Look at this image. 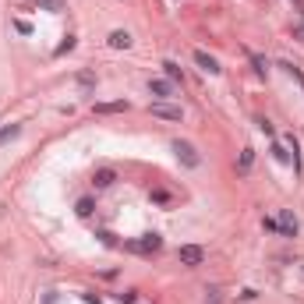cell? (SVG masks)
Listing matches in <instances>:
<instances>
[{"label":"cell","mask_w":304,"mask_h":304,"mask_svg":"<svg viewBox=\"0 0 304 304\" xmlns=\"http://www.w3.org/2000/svg\"><path fill=\"white\" fill-rule=\"evenodd\" d=\"M152 96H159V99H166V96H173V81H163V78H152L149 81Z\"/></svg>","instance_id":"obj_7"},{"label":"cell","mask_w":304,"mask_h":304,"mask_svg":"<svg viewBox=\"0 0 304 304\" xmlns=\"http://www.w3.org/2000/svg\"><path fill=\"white\" fill-rule=\"evenodd\" d=\"M110 46H113V50H128V46H131V36H128L124 28H117V32H110Z\"/></svg>","instance_id":"obj_9"},{"label":"cell","mask_w":304,"mask_h":304,"mask_svg":"<svg viewBox=\"0 0 304 304\" xmlns=\"http://www.w3.org/2000/svg\"><path fill=\"white\" fill-rule=\"evenodd\" d=\"M78 216H92V198H81L78 202Z\"/></svg>","instance_id":"obj_14"},{"label":"cell","mask_w":304,"mask_h":304,"mask_svg":"<svg viewBox=\"0 0 304 304\" xmlns=\"http://www.w3.org/2000/svg\"><path fill=\"white\" fill-rule=\"evenodd\" d=\"M209 297H205V304H223V297H220V290H205Z\"/></svg>","instance_id":"obj_18"},{"label":"cell","mask_w":304,"mask_h":304,"mask_svg":"<svg viewBox=\"0 0 304 304\" xmlns=\"http://www.w3.org/2000/svg\"><path fill=\"white\" fill-rule=\"evenodd\" d=\"M117 297H120L124 304H135V297H138V294H135V290H128V294H117Z\"/></svg>","instance_id":"obj_23"},{"label":"cell","mask_w":304,"mask_h":304,"mask_svg":"<svg viewBox=\"0 0 304 304\" xmlns=\"http://www.w3.org/2000/svg\"><path fill=\"white\" fill-rule=\"evenodd\" d=\"M124 110H128L124 99H117V103H96V113H124Z\"/></svg>","instance_id":"obj_10"},{"label":"cell","mask_w":304,"mask_h":304,"mask_svg":"<svg viewBox=\"0 0 304 304\" xmlns=\"http://www.w3.org/2000/svg\"><path fill=\"white\" fill-rule=\"evenodd\" d=\"M152 117H159V120H180L184 113H180V106H173V103H152Z\"/></svg>","instance_id":"obj_4"},{"label":"cell","mask_w":304,"mask_h":304,"mask_svg":"<svg viewBox=\"0 0 304 304\" xmlns=\"http://www.w3.org/2000/svg\"><path fill=\"white\" fill-rule=\"evenodd\" d=\"M195 64H198L202 71H209V75H220V71H223V68H220V60H216V57H209L205 50H195Z\"/></svg>","instance_id":"obj_6"},{"label":"cell","mask_w":304,"mask_h":304,"mask_svg":"<svg viewBox=\"0 0 304 304\" xmlns=\"http://www.w3.org/2000/svg\"><path fill=\"white\" fill-rule=\"evenodd\" d=\"M78 85H81V88H92V85H96V78L88 75V71H81V75H78Z\"/></svg>","instance_id":"obj_15"},{"label":"cell","mask_w":304,"mask_h":304,"mask_svg":"<svg viewBox=\"0 0 304 304\" xmlns=\"http://www.w3.org/2000/svg\"><path fill=\"white\" fill-rule=\"evenodd\" d=\"M152 202H159V205H170V195H166V191H152Z\"/></svg>","instance_id":"obj_17"},{"label":"cell","mask_w":304,"mask_h":304,"mask_svg":"<svg viewBox=\"0 0 304 304\" xmlns=\"http://www.w3.org/2000/svg\"><path fill=\"white\" fill-rule=\"evenodd\" d=\"M294 39H301V43H304V18L294 25Z\"/></svg>","instance_id":"obj_22"},{"label":"cell","mask_w":304,"mask_h":304,"mask_svg":"<svg viewBox=\"0 0 304 304\" xmlns=\"http://www.w3.org/2000/svg\"><path fill=\"white\" fill-rule=\"evenodd\" d=\"M251 163H255V152L244 149V152H240V170H251Z\"/></svg>","instance_id":"obj_13"},{"label":"cell","mask_w":304,"mask_h":304,"mask_svg":"<svg viewBox=\"0 0 304 304\" xmlns=\"http://www.w3.org/2000/svg\"><path fill=\"white\" fill-rule=\"evenodd\" d=\"M159 248H163L159 233H142L138 240H128V251H135V255H156Z\"/></svg>","instance_id":"obj_1"},{"label":"cell","mask_w":304,"mask_h":304,"mask_svg":"<svg viewBox=\"0 0 304 304\" xmlns=\"http://www.w3.org/2000/svg\"><path fill=\"white\" fill-rule=\"evenodd\" d=\"M39 4H43V7H50V11H60V7H64L60 0H39Z\"/></svg>","instance_id":"obj_21"},{"label":"cell","mask_w":304,"mask_h":304,"mask_svg":"<svg viewBox=\"0 0 304 304\" xmlns=\"http://www.w3.org/2000/svg\"><path fill=\"white\" fill-rule=\"evenodd\" d=\"M251 64H255V71H258V75H269V64H265L262 57H251Z\"/></svg>","instance_id":"obj_16"},{"label":"cell","mask_w":304,"mask_h":304,"mask_svg":"<svg viewBox=\"0 0 304 304\" xmlns=\"http://www.w3.org/2000/svg\"><path fill=\"white\" fill-rule=\"evenodd\" d=\"M173 152H177V159H180L184 166H191V170H195V166L202 163V159H198V152H195V145H191V142H180V138H177V142H173Z\"/></svg>","instance_id":"obj_2"},{"label":"cell","mask_w":304,"mask_h":304,"mask_svg":"<svg viewBox=\"0 0 304 304\" xmlns=\"http://www.w3.org/2000/svg\"><path fill=\"white\" fill-rule=\"evenodd\" d=\"M276 223H280V233H283V237H297V216H294L290 209H283Z\"/></svg>","instance_id":"obj_5"},{"label":"cell","mask_w":304,"mask_h":304,"mask_svg":"<svg viewBox=\"0 0 304 304\" xmlns=\"http://www.w3.org/2000/svg\"><path fill=\"white\" fill-rule=\"evenodd\" d=\"M294 4H297V11H301V18H304V0H294Z\"/></svg>","instance_id":"obj_24"},{"label":"cell","mask_w":304,"mask_h":304,"mask_svg":"<svg viewBox=\"0 0 304 304\" xmlns=\"http://www.w3.org/2000/svg\"><path fill=\"white\" fill-rule=\"evenodd\" d=\"M177 258H180V265H188V269H195V265H202V258H205V251H202L198 244H184V248L177 251Z\"/></svg>","instance_id":"obj_3"},{"label":"cell","mask_w":304,"mask_h":304,"mask_svg":"<svg viewBox=\"0 0 304 304\" xmlns=\"http://www.w3.org/2000/svg\"><path fill=\"white\" fill-rule=\"evenodd\" d=\"M163 71H166V78H170V81H184V75H180V68H177L173 60H166V64H163Z\"/></svg>","instance_id":"obj_12"},{"label":"cell","mask_w":304,"mask_h":304,"mask_svg":"<svg viewBox=\"0 0 304 304\" xmlns=\"http://www.w3.org/2000/svg\"><path fill=\"white\" fill-rule=\"evenodd\" d=\"M71 46H75V36H68V43H60V46H57V53H68Z\"/></svg>","instance_id":"obj_19"},{"label":"cell","mask_w":304,"mask_h":304,"mask_svg":"<svg viewBox=\"0 0 304 304\" xmlns=\"http://www.w3.org/2000/svg\"><path fill=\"white\" fill-rule=\"evenodd\" d=\"M258 131H262V135H269V138H272V124H269V120H258Z\"/></svg>","instance_id":"obj_20"},{"label":"cell","mask_w":304,"mask_h":304,"mask_svg":"<svg viewBox=\"0 0 304 304\" xmlns=\"http://www.w3.org/2000/svg\"><path fill=\"white\" fill-rule=\"evenodd\" d=\"M113 180H117V173H113L110 166H103V170H96V177H92V184H96V188H110Z\"/></svg>","instance_id":"obj_8"},{"label":"cell","mask_w":304,"mask_h":304,"mask_svg":"<svg viewBox=\"0 0 304 304\" xmlns=\"http://www.w3.org/2000/svg\"><path fill=\"white\" fill-rule=\"evenodd\" d=\"M280 68H283V71H287V75H290V78H294V81H297V85H301V88H304V71H301V68H297V64H290V60H283Z\"/></svg>","instance_id":"obj_11"}]
</instances>
